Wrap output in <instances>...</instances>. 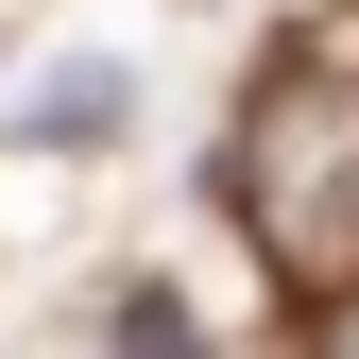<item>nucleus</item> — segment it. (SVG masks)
Segmentation results:
<instances>
[{
	"mask_svg": "<svg viewBox=\"0 0 359 359\" xmlns=\"http://www.w3.org/2000/svg\"><path fill=\"white\" fill-rule=\"evenodd\" d=\"M240 222L291 291H342L359 274V86L342 69H274L240 103Z\"/></svg>",
	"mask_w": 359,
	"mask_h": 359,
	"instance_id": "f257e3e1",
	"label": "nucleus"
},
{
	"mask_svg": "<svg viewBox=\"0 0 359 359\" xmlns=\"http://www.w3.org/2000/svg\"><path fill=\"white\" fill-rule=\"evenodd\" d=\"M120 359H205V342H189V308H171V291H120Z\"/></svg>",
	"mask_w": 359,
	"mask_h": 359,
	"instance_id": "f03ea898",
	"label": "nucleus"
},
{
	"mask_svg": "<svg viewBox=\"0 0 359 359\" xmlns=\"http://www.w3.org/2000/svg\"><path fill=\"white\" fill-rule=\"evenodd\" d=\"M34 120H52V137H103V120H120V69H69V86H52Z\"/></svg>",
	"mask_w": 359,
	"mask_h": 359,
	"instance_id": "7ed1b4c3",
	"label": "nucleus"
},
{
	"mask_svg": "<svg viewBox=\"0 0 359 359\" xmlns=\"http://www.w3.org/2000/svg\"><path fill=\"white\" fill-rule=\"evenodd\" d=\"M325 359H359V308H325Z\"/></svg>",
	"mask_w": 359,
	"mask_h": 359,
	"instance_id": "20e7f679",
	"label": "nucleus"
}]
</instances>
